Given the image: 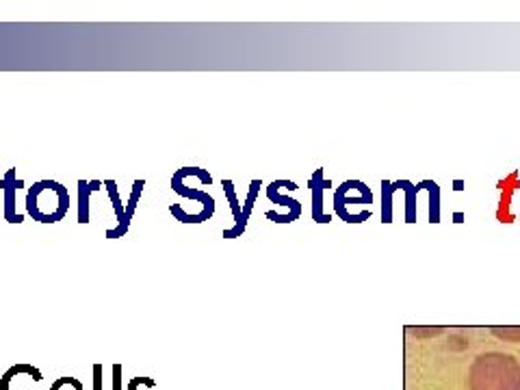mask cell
Instances as JSON below:
<instances>
[{
  "label": "cell",
  "instance_id": "cell-11",
  "mask_svg": "<svg viewBox=\"0 0 520 390\" xmlns=\"http://www.w3.org/2000/svg\"><path fill=\"white\" fill-rule=\"evenodd\" d=\"M105 187L102 180H78V204H76V220L81 226H87L91 221V213H89V200L91 195Z\"/></svg>",
  "mask_w": 520,
  "mask_h": 390
},
{
  "label": "cell",
  "instance_id": "cell-1",
  "mask_svg": "<svg viewBox=\"0 0 520 390\" xmlns=\"http://www.w3.org/2000/svg\"><path fill=\"white\" fill-rule=\"evenodd\" d=\"M468 390H520V363L510 354L485 352L473 360Z\"/></svg>",
  "mask_w": 520,
  "mask_h": 390
},
{
  "label": "cell",
  "instance_id": "cell-15",
  "mask_svg": "<svg viewBox=\"0 0 520 390\" xmlns=\"http://www.w3.org/2000/svg\"><path fill=\"white\" fill-rule=\"evenodd\" d=\"M105 189L108 193V198H111L113 202V210H116V226L119 221L124 220V202H122V195H119V189H117V182L116 180H105Z\"/></svg>",
  "mask_w": 520,
  "mask_h": 390
},
{
  "label": "cell",
  "instance_id": "cell-19",
  "mask_svg": "<svg viewBox=\"0 0 520 390\" xmlns=\"http://www.w3.org/2000/svg\"><path fill=\"white\" fill-rule=\"evenodd\" d=\"M490 334L507 343H520V328H493Z\"/></svg>",
  "mask_w": 520,
  "mask_h": 390
},
{
  "label": "cell",
  "instance_id": "cell-17",
  "mask_svg": "<svg viewBox=\"0 0 520 390\" xmlns=\"http://www.w3.org/2000/svg\"><path fill=\"white\" fill-rule=\"evenodd\" d=\"M393 191H395V187L391 185V182H382V198H384V206H382V220L384 223H391L393 220Z\"/></svg>",
  "mask_w": 520,
  "mask_h": 390
},
{
  "label": "cell",
  "instance_id": "cell-14",
  "mask_svg": "<svg viewBox=\"0 0 520 390\" xmlns=\"http://www.w3.org/2000/svg\"><path fill=\"white\" fill-rule=\"evenodd\" d=\"M260 187H262V182L259 180V178H254V180L250 182V191H248V195H245V202L241 206V232H245V228H248L250 215H251V210H254L256 200H259Z\"/></svg>",
  "mask_w": 520,
  "mask_h": 390
},
{
  "label": "cell",
  "instance_id": "cell-22",
  "mask_svg": "<svg viewBox=\"0 0 520 390\" xmlns=\"http://www.w3.org/2000/svg\"><path fill=\"white\" fill-rule=\"evenodd\" d=\"M113 390H122V364H113Z\"/></svg>",
  "mask_w": 520,
  "mask_h": 390
},
{
  "label": "cell",
  "instance_id": "cell-18",
  "mask_svg": "<svg viewBox=\"0 0 520 390\" xmlns=\"http://www.w3.org/2000/svg\"><path fill=\"white\" fill-rule=\"evenodd\" d=\"M50 390H85V386L76 377H56Z\"/></svg>",
  "mask_w": 520,
  "mask_h": 390
},
{
  "label": "cell",
  "instance_id": "cell-13",
  "mask_svg": "<svg viewBox=\"0 0 520 390\" xmlns=\"http://www.w3.org/2000/svg\"><path fill=\"white\" fill-rule=\"evenodd\" d=\"M395 187L397 189H402V191H405V223H414L416 220V193L421 191L419 185H413V182H408V180H397L395 182Z\"/></svg>",
  "mask_w": 520,
  "mask_h": 390
},
{
  "label": "cell",
  "instance_id": "cell-16",
  "mask_svg": "<svg viewBox=\"0 0 520 390\" xmlns=\"http://www.w3.org/2000/svg\"><path fill=\"white\" fill-rule=\"evenodd\" d=\"M423 187L430 189V221L440 223V187L433 180H423Z\"/></svg>",
  "mask_w": 520,
  "mask_h": 390
},
{
  "label": "cell",
  "instance_id": "cell-12",
  "mask_svg": "<svg viewBox=\"0 0 520 390\" xmlns=\"http://www.w3.org/2000/svg\"><path fill=\"white\" fill-rule=\"evenodd\" d=\"M221 187H224V193H226L228 202H230V209H232V226L224 231V239H239L243 234L241 232V204H239L237 191H234V182L224 180L221 182Z\"/></svg>",
  "mask_w": 520,
  "mask_h": 390
},
{
  "label": "cell",
  "instance_id": "cell-20",
  "mask_svg": "<svg viewBox=\"0 0 520 390\" xmlns=\"http://www.w3.org/2000/svg\"><path fill=\"white\" fill-rule=\"evenodd\" d=\"M157 388V380L154 377H133L126 384V390H154Z\"/></svg>",
  "mask_w": 520,
  "mask_h": 390
},
{
  "label": "cell",
  "instance_id": "cell-9",
  "mask_svg": "<svg viewBox=\"0 0 520 390\" xmlns=\"http://www.w3.org/2000/svg\"><path fill=\"white\" fill-rule=\"evenodd\" d=\"M171 191L178 193L180 198L191 200V202L198 204L199 209H202L209 217L215 215V198L209 191H202V189H198V187H189L174 176H171Z\"/></svg>",
  "mask_w": 520,
  "mask_h": 390
},
{
  "label": "cell",
  "instance_id": "cell-2",
  "mask_svg": "<svg viewBox=\"0 0 520 390\" xmlns=\"http://www.w3.org/2000/svg\"><path fill=\"white\" fill-rule=\"evenodd\" d=\"M70 210V191L59 180L44 178L33 182L26 191L25 213L39 223H56Z\"/></svg>",
  "mask_w": 520,
  "mask_h": 390
},
{
  "label": "cell",
  "instance_id": "cell-5",
  "mask_svg": "<svg viewBox=\"0 0 520 390\" xmlns=\"http://www.w3.org/2000/svg\"><path fill=\"white\" fill-rule=\"evenodd\" d=\"M44 375L33 364H14L0 377V390H42Z\"/></svg>",
  "mask_w": 520,
  "mask_h": 390
},
{
  "label": "cell",
  "instance_id": "cell-7",
  "mask_svg": "<svg viewBox=\"0 0 520 390\" xmlns=\"http://www.w3.org/2000/svg\"><path fill=\"white\" fill-rule=\"evenodd\" d=\"M308 187H311L312 193V220L317 223H330L332 221V215L325 209V191L332 187V182L325 180L323 169H317L311 180H308Z\"/></svg>",
  "mask_w": 520,
  "mask_h": 390
},
{
  "label": "cell",
  "instance_id": "cell-21",
  "mask_svg": "<svg viewBox=\"0 0 520 390\" xmlns=\"http://www.w3.org/2000/svg\"><path fill=\"white\" fill-rule=\"evenodd\" d=\"M105 366L94 364V390H105Z\"/></svg>",
  "mask_w": 520,
  "mask_h": 390
},
{
  "label": "cell",
  "instance_id": "cell-6",
  "mask_svg": "<svg viewBox=\"0 0 520 390\" xmlns=\"http://www.w3.org/2000/svg\"><path fill=\"white\" fill-rule=\"evenodd\" d=\"M3 217H5V221L7 223H20L25 221V215L26 213H22V210L18 209V193H20V189L25 187V180L22 178H18V169L15 168H11L7 169V174L3 176Z\"/></svg>",
  "mask_w": 520,
  "mask_h": 390
},
{
  "label": "cell",
  "instance_id": "cell-10",
  "mask_svg": "<svg viewBox=\"0 0 520 390\" xmlns=\"http://www.w3.org/2000/svg\"><path fill=\"white\" fill-rule=\"evenodd\" d=\"M520 187V178L518 171H512L510 176H505L499 182L501 189V202H499V210H496V220L501 223H512L514 221V213H512V198L514 191Z\"/></svg>",
  "mask_w": 520,
  "mask_h": 390
},
{
  "label": "cell",
  "instance_id": "cell-3",
  "mask_svg": "<svg viewBox=\"0 0 520 390\" xmlns=\"http://www.w3.org/2000/svg\"><path fill=\"white\" fill-rule=\"evenodd\" d=\"M371 202H373V193H371V189L364 182L345 180L334 193V213L347 223H360L362 220H358L352 209Z\"/></svg>",
  "mask_w": 520,
  "mask_h": 390
},
{
  "label": "cell",
  "instance_id": "cell-4",
  "mask_svg": "<svg viewBox=\"0 0 520 390\" xmlns=\"http://www.w3.org/2000/svg\"><path fill=\"white\" fill-rule=\"evenodd\" d=\"M297 182L293 180H273L270 187H267V198H270L271 204L282 206V215L276 217L273 223H293L301 217V204L297 202L295 198H291V191H295Z\"/></svg>",
  "mask_w": 520,
  "mask_h": 390
},
{
  "label": "cell",
  "instance_id": "cell-8",
  "mask_svg": "<svg viewBox=\"0 0 520 390\" xmlns=\"http://www.w3.org/2000/svg\"><path fill=\"white\" fill-rule=\"evenodd\" d=\"M146 189V180L144 178H139V180L133 182V189H130V198L128 202L124 206V220L117 223V226L113 228H107V239H122L128 234L130 231V223H133V217L137 213V206H139V200H141V193H144Z\"/></svg>",
  "mask_w": 520,
  "mask_h": 390
}]
</instances>
